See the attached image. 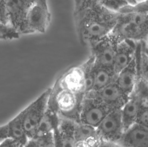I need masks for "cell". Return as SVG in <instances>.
<instances>
[{
  "label": "cell",
  "mask_w": 148,
  "mask_h": 147,
  "mask_svg": "<svg viewBox=\"0 0 148 147\" xmlns=\"http://www.w3.org/2000/svg\"><path fill=\"white\" fill-rule=\"evenodd\" d=\"M8 138V137L7 124L0 126V142Z\"/></svg>",
  "instance_id": "obj_26"
},
{
  "label": "cell",
  "mask_w": 148,
  "mask_h": 147,
  "mask_svg": "<svg viewBox=\"0 0 148 147\" xmlns=\"http://www.w3.org/2000/svg\"><path fill=\"white\" fill-rule=\"evenodd\" d=\"M51 16L45 1H33L26 18L23 34L46 32L51 21Z\"/></svg>",
  "instance_id": "obj_5"
},
{
  "label": "cell",
  "mask_w": 148,
  "mask_h": 147,
  "mask_svg": "<svg viewBox=\"0 0 148 147\" xmlns=\"http://www.w3.org/2000/svg\"><path fill=\"white\" fill-rule=\"evenodd\" d=\"M139 45V44H138ZM137 47L136 55L131 63L116 77L115 83L122 91L129 98L136 86L140 66L141 54Z\"/></svg>",
  "instance_id": "obj_10"
},
{
  "label": "cell",
  "mask_w": 148,
  "mask_h": 147,
  "mask_svg": "<svg viewBox=\"0 0 148 147\" xmlns=\"http://www.w3.org/2000/svg\"><path fill=\"white\" fill-rule=\"evenodd\" d=\"M116 144L120 147H148V129L135 123L124 131Z\"/></svg>",
  "instance_id": "obj_13"
},
{
  "label": "cell",
  "mask_w": 148,
  "mask_h": 147,
  "mask_svg": "<svg viewBox=\"0 0 148 147\" xmlns=\"http://www.w3.org/2000/svg\"><path fill=\"white\" fill-rule=\"evenodd\" d=\"M146 56L147 57V60L148 61V53L147 54V55H146Z\"/></svg>",
  "instance_id": "obj_32"
},
{
  "label": "cell",
  "mask_w": 148,
  "mask_h": 147,
  "mask_svg": "<svg viewBox=\"0 0 148 147\" xmlns=\"http://www.w3.org/2000/svg\"><path fill=\"white\" fill-rule=\"evenodd\" d=\"M97 147H120L116 143L112 142H100Z\"/></svg>",
  "instance_id": "obj_27"
},
{
  "label": "cell",
  "mask_w": 148,
  "mask_h": 147,
  "mask_svg": "<svg viewBox=\"0 0 148 147\" xmlns=\"http://www.w3.org/2000/svg\"><path fill=\"white\" fill-rule=\"evenodd\" d=\"M0 33L5 35L8 40L18 39L20 36V35L12 28L1 24H0Z\"/></svg>",
  "instance_id": "obj_23"
},
{
  "label": "cell",
  "mask_w": 148,
  "mask_h": 147,
  "mask_svg": "<svg viewBox=\"0 0 148 147\" xmlns=\"http://www.w3.org/2000/svg\"><path fill=\"white\" fill-rule=\"evenodd\" d=\"M96 130L101 141L117 143L124 132L121 109L110 112Z\"/></svg>",
  "instance_id": "obj_6"
},
{
  "label": "cell",
  "mask_w": 148,
  "mask_h": 147,
  "mask_svg": "<svg viewBox=\"0 0 148 147\" xmlns=\"http://www.w3.org/2000/svg\"><path fill=\"white\" fill-rule=\"evenodd\" d=\"M146 43V46H147V48L148 49V34L147 36V39H146V41H145Z\"/></svg>",
  "instance_id": "obj_30"
},
{
  "label": "cell",
  "mask_w": 148,
  "mask_h": 147,
  "mask_svg": "<svg viewBox=\"0 0 148 147\" xmlns=\"http://www.w3.org/2000/svg\"><path fill=\"white\" fill-rule=\"evenodd\" d=\"M32 140H34L42 147H55L54 132Z\"/></svg>",
  "instance_id": "obj_21"
},
{
  "label": "cell",
  "mask_w": 148,
  "mask_h": 147,
  "mask_svg": "<svg viewBox=\"0 0 148 147\" xmlns=\"http://www.w3.org/2000/svg\"><path fill=\"white\" fill-rule=\"evenodd\" d=\"M24 147H42L34 140H29Z\"/></svg>",
  "instance_id": "obj_28"
},
{
  "label": "cell",
  "mask_w": 148,
  "mask_h": 147,
  "mask_svg": "<svg viewBox=\"0 0 148 147\" xmlns=\"http://www.w3.org/2000/svg\"><path fill=\"white\" fill-rule=\"evenodd\" d=\"M112 110L95 99L85 96L80 105L78 123L96 129Z\"/></svg>",
  "instance_id": "obj_8"
},
{
  "label": "cell",
  "mask_w": 148,
  "mask_h": 147,
  "mask_svg": "<svg viewBox=\"0 0 148 147\" xmlns=\"http://www.w3.org/2000/svg\"><path fill=\"white\" fill-rule=\"evenodd\" d=\"M148 34V14L129 12L120 14L109 35L117 43L125 40L146 41Z\"/></svg>",
  "instance_id": "obj_3"
},
{
  "label": "cell",
  "mask_w": 148,
  "mask_h": 147,
  "mask_svg": "<svg viewBox=\"0 0 148 147\" xmlns=\"http://www.w3.org/2000/svg\"><path fill=\"white\" fill-rule=\"evenodd\" d=\"M85 96L95 99L111 110L121 109L128 98L115 82L100 89L91 91Z\"/></svg>",
  "instance_id": "obj_9"
},
{
  "label": "cell",
  "mask_w": 148,
  "mask_h": 147,
  "mask_svg": "<svg viewBox=\"0 0 148 147\" xmlns=\"http://www.w3.org/2000/svg\"><path fill=\"white\" fill-rule=\"evenodd\" d=\"M119 15L105 7L100 1H75L74 22L81 43L90 45L108 36Z\"/></svg>",
  "instance_id": "obj_1"
},
{
  "label": "cell",
  "mask_w": 148,
  "mask_h": 147,
  "mask_svg": "<svg viewBox=\"0 0 148 147\" xmlns=\"http://www.w3.org/2000/svg\"><path fill=\"white\" fill-rule=\"evenodd\" d=\"M92 73L94 79L93 90L102 89L115 81L116 76L113 70L96 66L94 63Z\"/></svg>",
  "instance_id": "obj_17"
},
{
  "label": "cell",
  "mask_w": 148,
  "mask_h": 147,
  "mask_svg": "<svg viewBox=\"0 0 148 147\" xmlns=\"http://www.w3.org/2000/svg\"><path fill=\"white\" fill-rule=\"evenodd\" d=\"M75 136L77 145L83 147H97L101 141L95 128L80 123H75Z\"/></svg>",
  "instance_id": "obj_15"
},
{
  "label": "cell",
  "mask_w": 148,
  "mask_h": 147,
  "mask_svg": "<svg viewBox=\"0 0 148 147\" xmlns=\"http://www.w3.org/2000/svg\"><path fill=\"white\" fill-rule=\"evenodd\" d=\"M76 147H83L82 146H79V145H77Z\"/></svg>",
  "instance_id": "obj_31"
},
{
  "label": "cell",
  "mask_w": 148,
  "mask_h": 147,
  "mask_svg": "<svg viewBox=\"0 0 148 147\" xmlns=\"http://www.w3.org/2000/svg\"><path fill=\"white\" fill-rule=\"evenodd\" d=\"M75 123L69 119L60 118L59 125L54 131V147H76Z\"/></svg>",
  "instance_id": "obj_14"
},
{
  "label": "cell",
  "mask_w": 148,
  "mask_h": 147,
  "mask_svg": "<svg viewBox=\"0 0 148 147\" xmlns=\"http://www.w3.org/2000/svg\"><path fill=\"white\" fill-rule=\"evenodd\" d=\"M0 147H24L20 143L9 138L0 142Z\"/></svg>",
  "instance_id": "obj_25"
},
{
  "label": "cell",
  "mask_w": 148,
  "mask_h": 147,
  "mask_svg": "<svg viewBox=\"0 0 148 147\" xmlns=\"http://www.w3.org/2000/svg\"><path fill=\"white\" fill-rule=\"evenodd\" d=\"M6 124L8 137L25 146L29 139L23 127L21 112Z\"/></svg>",
  "instance_id": "obj_16"
},
{
  "label": "cell",
  "mask_w": 148,
  "mask_h": 147,
  "mask_svg": "<svg viewBox=\"0 0 148 147\" xmlns=\"http://www.w3.org/2000/svg\"><path fill=\"white\" fill-rule=\"evenodd\" d=\"M136 123L148 129V104L144 106L139 115Z\"/></svg>",
  "instance_id": "obj_24"
},
{
  "label": "cell",
  "mask_w": 148,
  "mask_h": 147,
  "mask_svg": "<svg viewBox=\"0 0 148 147\" xmlns=\"http://www.w3.org/2000/svg\"><path fill=\"white\" fill-rule=\"evenodd\" d=\"M51 88L21 111L24 129L29 140L34 139L48 107Z\"/></svg>",
  "instance_id": "obj_4"
},
{
  "label": "cell",
  "mask_w": 148,
  "mask_h": 147,
  "mask_svg": "<svg viewBox=\"0 0 148 147\" xmlns=\"http://www.w3.org/2000/svg\"><path fill=\"white\" fill-rule=\"evenodd\" d=\"M139 43L125 40L117 44L113 67V72L116 77L135 58Z\"/></svg>",
  "instance_id": "obj_12"
},
{
  "label": "cell",
  "mask_w": 148,
  "mask_h": 147,
  "mask_svg": "<svg viewBox=\"0 0 148 147\" xmlns=\"http://www.w3.org/2000/svg\"><path fill=\"white\" fill-rule=\"evenodd\" d=\"M129 4L120 14L129 12L148 14V1H129Z\"/></svg>",
  "instance_id": "obj_19"
},
{
  "label": "cell",
  "mask_w": 148,
  "mask_h": 147,
  "mask_svg": "<svg viewBox=\"0 0 148 147\" xmlns=\"http://www.w3.org/2000/svg\"><path fill=\"white\" fill-rule=\"evenodd\" d=\"M100 2L109 10L119 14L130 3L129 1L122 0L100 1Z\"/></svg>",
  "instance_id": "obj_20"
},
{
  "label": "cell",
  "mask_w": 148,
  "mask_h": 147,
  "mask_svg": "<svg viewBox=\"0 0 148 147\" xmlns=\"http://www.w3.org/2000/svg\"><path fill=\"white\" fill-rule=\"evenodd\" d=\"M11 27L23 34L26 18L33 1H5Z\"/></svg>",
  "instance_id": "obj_11"
},
{
  "label": "cell",
  "mask_w": 148,
  "mask_h": 147,
  "mask_svg": "<svg viewBox=\"0 0 148 147\" xmlns=\"http://www.w3.org/2000/svg\"><path fill=\"white\" fill-rule=\"evenodd\" d=\"M0 24L11 27L5 1H0Z\"/></svg>",
  "instance_id": "obj_22"
},
{
  "label": "cell",
  "mask_w": 148,
  "mask_h": 147,
  "mask_svg": "<svg viewBox=\"0 0 148 147\" xmlns=\"http://www.w3.org/2000/svg\"><path fill=\"white\" fill-rule=\"evenodd\" d=\"M8 39V38L5 35L3 34L0 33V41L1 40H7Z\"/></svg>",
  "instance_id": "obj_29"
},
{
  "label": "cell",
  "mask_w": 148,
  "mask_h": 147,
  "mask_svg": "<svg viewBox=\"0 0 148 147\" xmlns=\"http://www.w3.org/2000/svg\"><path fill=\"white\" fill-rule=\"evenodd\" d=\"M60 118L56 112L48 107L47 110L40 123L36 135L34 139L53 132L59 125Z\"/></svg>",
  "instance_id": "obj_18"
},
{
  "label": "cell",
  "mask_w": 148,
  "mask_h": 147,
  "mask_svg": "<svg viewBox=\"0 0 148 147\" xmlns=\"http://www.w3.org/2000/svg\"><path fill=\"white\" fill-rule=\"evenodd\" d=\"M83 99L60 79L51 88L48 108L60 118L78 122L79 109Z\"/></svg>",
  "instance_id": "obj_2"
},
{
  "label": "cell",
  "mask_w": 148,
  "mask_h": 147,
  "mask_svg": "<svg viewBox=\"0 0 148 147\" xmlns=\"http://www.w3.org/2000/svg\"><path fill=\"white\" fill-rule=\"evenodd\" d=\"M117 44L109 35L90 44L94 64L113 70Z\"/></svg>",
  "instance_id": "obj_7"
}]
</instances>
